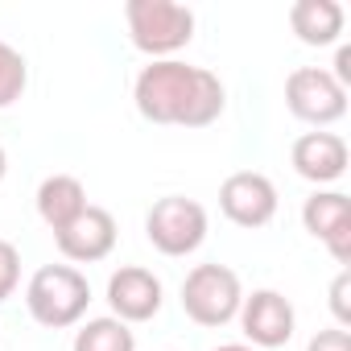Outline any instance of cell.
I'll list each match as a JSON object with an SVG mask.
<instances>
[{"instance_id":"cell-10","label":"cell","mask_w":351,"mask_h":351,"mask_svg":"<svg viewBox=\"0 0 351 351\" xmlns=\"http://www.w3.org/2000/svg\"><path fill=\"white\" fill-rule=\"evenodd\" d=\"M161 302H165V285L161 277H153L149 269L141 265H124L108 277V306H112V318L120 322H149L161 314Z\"/></svg>"},{"instance_id":"cell-2","label":"cell","mask_w":351,"mask_h":351,"mask_svg":"<svg viewBox=\"0 0 351 351\" xmlns=\"http://www.w3.org/2000/svg\"><path fill=\"white\" fill-rule=\"evenodd\" d=\"M124 25H128V42L141 54H149V62L173 58L195 38V13L178 0H128Z\"/></svg>"},{"instance_id":"cell-17","label":"cell","mask_w":351,"mask_h":351,"mask_svg":"<svg viewBox=\"0 0 351 351\" xmlns=\"http://www.w3.org/2000/svg\"><path fill=\"white\" fill-rule=\"evenodd\" d=\"M21 285V252L17 244H9L5 236H0V302H9Z\"/></svg>"},{"instance_id":"cell-20","label":"cell","mask_w":351,"mask_h":351,"mask_svg":"<svg viewBox=\"0 0 351 351\" xmlns=\"http://www.w3.org/2000/svg\"><path fill=\"white\" fill-rule=\"evenodd\" d=\"M330 79L347 91L351 87V46H339L335 50V71H330Z\"/></svg>"},{"instance_id":"cell-15","label":"cell","mask_w":351,"mask_h":351,"mask_svg":"<svg viewBox=\"0 0 351 351\" xmlns=\"http://www.w3.org/2000/svg\"><path fill=\"white\" fill-rule=\"evenodd\" d=\"M71 351H136V335H132L128 322L104 314V318H87L75 330Z\"/></svg>"},{"instance_id":"cell-12","label":"cell","mask_w":351,"mask_h":351,"mask_svg":"<svg viewBox=\"0 0 351 351\" xmlns=\"http://www.w3.org/2000/svg\"><path fill=\"white\" fill-rule=\"evenodd\" d=\"M116 236H120V232H116L112 211L87 207L75 223H66L62 232H54V244H58V252H62L66 261H75V265H95V261L112 256Z\"/></svg>"},{"instance_id":"cell-6","label":"cell","mask_w":351,"mask_h":351,"mask_svg":"<svg viewBox=\"0 0 351 351\" xmlns=\"http://www.w3.org/2000/svg\"><path fill=\"white\" fill-rule=\"evenodd\" d=\"M285 108L302 124H314L322 132L326 124H339L347 116V91L330 79L326 66H298L285 79Z\"/></svg>"},{"instance_id":"cell-13","label":"cell","mask_w":351,"mask_h":351,"mask_svg":"<svg viewBox=\"0 0 351 351\" xmlns=\"http://www.w3.org/2000/svg\"><path fill=\"white\" fill-rule=\"evenodd\" d=\"M34 203H38V215H42V223L50 232H62L66 223H75L91 207L87 203V186L75 178V173H50V178H42Z\"/></svg>"},{"instance_id":"cell-22","label":"cell","mask_w":351,"mask_h":351,"mask_svg":"<svg viewBox=\"0 0 351 351\" xmlns=\"http://www.w3.org/2000/svg\"><path fill=\"white\" fill-rule=\"evenodd\" d=\"M5 173H9V153H5V145H0V182H5Z\"/></svg>"},{"instance_id":"cell-8","label":"cell","mask_w":351,"mask_h":351,"mask_svg":"<svg viewBox=\"0 0 351 351\" xmlns=\"http://www.w3.org/2000/svg\"><path fill=\"white\" fill-rule=\"evenodd\" d=\"M219 211L236 228H248V232L273 223V215H277V186H273V178H265V173H256V169L228 173L223 186H219Z\"/></svg>"},{"instance_id":"cell-1","label":"cell","mask_w":351,"mask_h":351,"mask_svg":"<svg viewBox=\"0 0 351 351\" xmlns=\"http://www.w3.org/2000/svg\"><path fill=\"white\" fill-rule=\"evenodd\" d=\"M132 104L149 124H178V128H207L228 108V87L215 71L191 66L178 58H161L141 66L132 83Z\"/></svg>"},{"instance_id":"cell-14","label":"cell","mask_w":351,"mask_h":351,"mask_svg":"<svg viewBox=\"0 0 351 351\" xmlns=\"http://www.w3.org/2000/svg\"><path fill=\"white\" fill-rule=\"evenodd\" d=\"M347 13L339 0H293L289 5V29L302 46H335L343 38Z\"/></svg>"},{"instance_id":"cell-19","label":"cell","mask_w":351,"mask_h":351,"mask_svg":"<svg viewBox=\"0 0 351 351\" xmlns=\"http://www.w3.org/2000/svg\"><path fill=\"white\" fill-rule=\"evenodd\" d=\"M306 351H351V330H343V326H326V330L310 335Z\"/></svg>"},{"instance_id":"cell-9","label":"cell","mask_w":351,"mask_h":351,"mask_svg":"<svg viewBox=\"0 0 351 351\" xmlns=\"http://www.w3.org/2000/svg\"><path fill=\"white\" fill-rule=\"evenodd\" d=\"M302 223L314 240L326 244L335 265H351V199L343 191H314L302 203Z\"/></svg>"},{"instance_id":"cell-21","label":"cell","mask_w":351,"mask_h":351,"mask_svg":"<svg viewBox=\"0 0 351 351\" xmlns=\"http://www.w3.org/2000/svg\"><path fill=\"white\" fill-rule=\"evenodd\" d=\"M215 351H256V347H248V343H223V347H215Z\"/></svg>"},{"instance_id":"cell-5","label":"cell","mask_w":351,"mask_h":351,"mask_svg":"<svg viewBox=\"0 0 351 351\" xmlns=\"http://www.w3.org/2000/svg\"><path fill=\"white\" fill-rule=\"evenodd\" d=\"M145 236L161 256H191L207 240V207L186 195H165L145 211Z\"/></svg>"},{"instance_id":"cell-3","label":"cell","mask_w":351,"mask_h":351,"mask_svg":"<svg viewBox=\"0 0 351 351\" xmlns=\"http://www.w3.org/2000/svg\"><path fill=\"white\" fill-rule=\"evenodd\" d=\"M25 306H29V318L38 326L66 330L87 314L91 285L75 265H42L25 285Z\"/></svg>"},{"instance_id":"cell-4","label":"cell","mask_w":351,"mask_h":351,"mask_svg":"<svg viewBox=\"0 0 351 351\" xmlns=\"http://www.w3.org/2000/svg\"><path fill=\"white\" fill-rule=\"evenodd\" d=\"M240 302H244V285H240V273L228 265H195L182 281V310L195 326L219 330L236 322Z\"/></svg>"},{"instance_id":"cell-18","label":"cell","mask_w":351,"mask_h":351,"mask_svg":"<svg viewBox=\"0 0 351 351\" xmlns=\"http://www.w3.org/2000/svg\"><path fill=\"white\" fill-rule=\"evenodd\" d=\"M330 314H335V326H351V273L339 269V277L330 281Z\"/></svg>"},{"instance_id":"cell-7","label":"cell","mask_w":351,"mask_h":351,"mask_svg":"<svg viewBox=\"0 0 351 351\" xmlns=\"http://www.w3.org/2000/svg\"><path fill=\"white\" fill-rule=\"evenodd\" d=\"M236 318H240V330H244L248 347H256V351H277L298 330V310H293V302L281 289H252V293H244Z\"/></svg>"},{"instance_id":"cell-11","label":"cell","mask_w":351,"mask_h":351,"mask_svg":"<svg viewBox=\"0 0 351 351\" xmlns=\"http://www.w3.org/2000/svg\"><path fill=\"white\" fill-rule=\"evenodd\" d=\"M347 161H351V153H347V141L339 132H302L293 141V149H289L293 173L306 178V182H314V186L339 182L347 173Z\"/></svg>"},{"instance_id":"cell-16","label":"cell","mask_w":351,"mask_h":351,"mask_svg":"<svg viewBox=\"0 0 351 351\" xmlns=\"http://www.w3.org/2000/svg\"><path fill=\"white\" fill-rule=\"evenodd\" d=\"M29 87V62L17 46L0 38V108H13Z\"/></svg>"}]
</instances>
